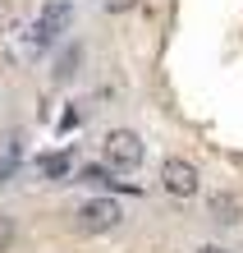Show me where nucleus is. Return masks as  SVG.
Instances as JSON below:
<instances>
[{
	"mask_svg": "<svg viewBox=\"0 0 243 253\" xmlns=\"http://www.w3.org/2000/svg\"><path fill=\"white\" fill-rule=\"evenodd\" d=\"M69 19H73L69 0H51V5L37 14V23H33V42H37V46H51L60 33H69Z\"/></svg>",
	"mask_w": 243,
	"mask_h": 253,
	"instance_id": "obj_4",
	"label": "nucleus"
},
{
	"mask_svg": "<svg viewBox=\"0 0 243 253\" xmlns=\"http://www.w3.org/2000/svg\"><path fill=\"white\" fill-rule=\"evenodd\" d=\"M197 253H230V249H220V244H202Z\"/></svg>",
	"mask_w": 243,
	"mask_h": 253,
	"instance_id": "obj_10",
	"label": "nucleus"
},
{
	"mask_svg": "<svg viewBox=\"0 0 243 253\" xmlns=\"http://www.w3.org/2000/svg\"><path fill=\"white\" fill-rule=\"evenodd\" d=\"M83 180H87V184H110V180H105V170H101V166H83Z\"/></svg>",
	"mask_w": 243,
	"mask_h": 253,
	"instance_id": "obj_8",
	"label": "nucleus"
},
{
	"mask_svg": "<svg viewBox=\"0 0 243 253\" xmlns=\"http://www.w3.org/2000/svg\"><path fill=\"white\" fill-rule=\"evenodd\" d=\"M69 170H73V152H69V147H60V152L41 157V180H65Z\"/></svg>",
	"mask_w": 243,
	"mask_h": 253,
	"instance_id": "obj_5",
	"label": "nucleus"
},
{
	"mask_svg": "<svg viewBox=\"0 0 243 253\" xmlns=\"http://www.w3.org/2000/svg\"><path fill=\"white\" fill-rule=\"evenodd\" d=\"M211 212H216L220 226H234V221H239V203L230 198V193H216V198H211Z\"/></svg>",
	"mask_w": 243,
	"mask_h": 253,
	"instance_id": "obj_6",
	"label": "nucleus"
},
{
	"mask_svg": "<svg viewBox=\"0 0 243 253\" xmlns=\"http://www.w3.org/2000/svg\"><path fill=\"white\" fill-rule=\"evenodd\" d=\"M9 244H14V221L0 216V253H9Z\"/></svg>",
	"mask_w": 243,
	"mask_h": 253,
	"instance_id": "obj_7",
	"label": "nucleus"
},
{
	"mask_svg": "<svg viewBox=\"0 0 243 253\" xmlns=\"http://www.w3.org/2000/svg\"><path fill=\"white\" fill-rule=\"evenodd\" d=\"M101 152H105V166L110 170H138L142 157H147V147H142V138L133 129H110L105 143H101Z\"/></svg>",
	"mask_w": 243,
	"mask_h": 253,
	"instance_id": "obj_1",
	"label": "nucleus"
},
{
	"mask_svg": "<svg viewBox=\"0 0 243 253\" xmlns=\"http://www.w3.org/2000/svg\"><path fill=\"white\" fill-rule=\"evenodd\" d=\"M119 221H124V207L115 198H87V203H78V212H73V226L83 235H105V230H115Z\"/></svg>",
	"mask_w": 243,
	"mask_h": 253,
	"instance_id": "obj_2",
	"label": "nucleus"
},
{
	"mask_svg": "<svg viewBox=\"0 0 243 253\" xmlns=\"http://www.w3.org/2000/svg\"><path fill=\"white\" fill-rule=\"evenodd\" d=\"M197 166L184 157H165V166H161V189L170 193V198H193L197 193Z\"/></svg>",
	"mask_w": 243,
	"mask_h": 253,
	"instance_id": "obj_3",
	"label": "nucleus"
},
{
	"mask_svg": "<svg viewBox=\"0 0 243 253\" xmlns=\"http://www.w3.org/2000/svg\"><path fill=\"white\" fill-rule=\"evenodd\" d=\"M133 5H138V0H105V9H110V14H124V9H133Z\"/></svg>",
	"mask_w": 243,
	"mask_h": 253,
	"instance_id": "obj_9",
	"label": "nucleus"
}]
</instances>
